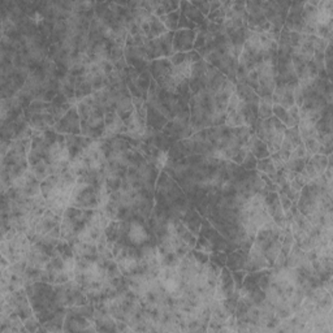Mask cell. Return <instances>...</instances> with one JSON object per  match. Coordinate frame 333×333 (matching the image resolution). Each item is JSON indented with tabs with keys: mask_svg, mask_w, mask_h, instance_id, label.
<instances>
[{
	"mask_svg": "<svg viewBox=\"0 0 333 333\" xmlns=\"http://www.w3.org/2000/svg\"><path fill=\"white\" fill-rule=\"evenodd\" d=\"M110 116L106 117V126H104V130H103V137L104 138H110V137H114V135L119 134L121 131L126 130V126H125V123L120 119V116L117 114H110Z\"/></svg>",
	"mask_w": 333,
	"mask_h": 333,
	"instance_id": "1",
	"label": "cell"
},
{
	"mask_svg": "<svg viewBox=\"0 0 333 333\" xmlns=\"http://www.w3.org/2000/svg\"><path fill=\"white\" fill-rule=\"evenodd\" d=\"M128 237L130 240V242L135 246H141V245L145 244L147 240H149V234H147V231H146V228L142 225V224L134 223L130 224V227H129L128 231Z\"/></svg>",
	"mask_w": 333,
	"mask_h": 333,
	"instance_id": "2",
	"label": "cell"
},
{
	"mask_svg": "<svg viewBox=\"0 0 333 333\" xmlns=\"http://www.w3.org/2000/svg\"><path fill=\"white\" fill-rule=\"evenodd\" d=\"M116 258H117V267H119V269H120L123 273H126V275L133 272V271L135 269V267H137V264H138L137 258L130 255V254H125L124 250H121L120 254H119Z\"/></svg>",
	"mask_w": 333,
	"mask_h": 333,
	"instance_id": "3",
	"label": "cell"
},
{
	"mask_svg": "<svg viewBox=\"0 0 333 333\" xmlns=\"http://www.w3.org/2000/svg\"><path fill=\"white\" fill-rule=\"evenodd\" d=\"M272 98L271 96H263L259 100V116L260 119H268L272 114Z\"/></svg>",
	"mask_w": 333,
	"mask_h": 333,
	"instance_id": "4",
	"label": "cell"
},
{
	"mask_svg": "<svg viewBox=\"0 0 333 333\" xmlns=\"http://www.w3.org/2000/svg\"><path fill=\"white\" fill-rule=\"evenodd\" d=\"M166 162H168V153L166 151H159L158 155L155 158V166L159 170H163L164 166H166Z\"/></svg>",
	"mask_w": 333,
	"mask_h": 333,
	"instance_id": "5",
	"label": "cell"
},
{
	"mask_svg": "<svg viewBox=\"0 0 333 333\" xmlns=\"http://www.w3.org/2000/svg\"><path fill=\"white\" fill-rule=\"evenodd\" d=\"M32 21L34 24H37V25H39L43 21V16L41 13H38V12H36L34 14H32Z\"/></svg>",
	"mask_w": 333,
	"mask_h": 333,
	"instance_id": "6",
	"label": "cell"
}]
</instances>
